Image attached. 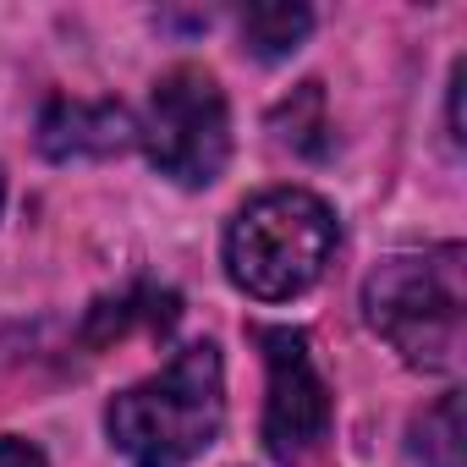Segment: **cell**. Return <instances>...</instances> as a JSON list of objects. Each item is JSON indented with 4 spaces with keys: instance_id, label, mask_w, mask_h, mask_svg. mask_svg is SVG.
Wrapping results in <instances>:
<instances>
[{
    "instance_id": "6da1fadb",
    "label": "cell",
    "mask_w": 467,
    "mask_h": 467,
    "mask_svg": "<svg viewBox=\"0 0 467 467\" xmlns=\"http://www.w3.org/2000/svg\"><path fill=\"white\" fill-rule=\"evenodd\" d=\"M225 423V379L214 341L182 347L154 379L121 390L105 412L116 451L132 467H187Z\"/></svg>"
},
{
    "instance_id": "7a4b0ae2",
    "label": "cell",
    "mask_w": 467,
    "mask_h": 467,
    "mask_svg": "<svg viewBox=\"0 0 467 467\" xmlns=\"http://www.w3.org/2000/svg\"><path fill=\"white\" fill-rule=\"evenodd\" d=\"M336 254V214L308 187H270L225 225V275L259 303L308 292Z\"/></svg>"
},
{
    "instance_id": "3957f363",
    "label": "cell",
    "mask_w": 467,
    "mask_h": 467,
    "mask_svg": "<svg viewBox=\"0 0 467 467\" xmlns=\"http://www.w3.org/2000/svg\"><path fill=\"white\" fill-rule=\"evenodd\" d=\"M363 308H368V325L412 368H456L462 325H467L462 243L385 259L363 286Z\"/></svg>"
},
{
    "instance_id": "277c9868",
    "label": "cell",
    "mask_w": 467,
    "mask_h": 467,
    "mask_svg": "<svg viewBox=\"0 0 467 467\" xmlns=\"http://www.w3.org/2000/svg\"><path fill=\"white\" fill-rule=\"evenodd\" d=\"M138 138L160 165V176L182 187H209L231 160V110L220 83L203 67H171L149 94Z\"/></svg>"
},
{
    "instance_id": "5b68a950",
    "label": "cell",
    "mask_w": 467,
    "mask_h": 467,
    "mask_svg": "<svg viewBox=\"0 0 467 467\" xmlns=\"http://www.w3.org/2000/svg\"><path fill=\"white\" fill-rule=\"evenodd\" d=\"M259 352H265V374H270V401H265V445L281 462H297L303 451H314L330 429V385L314 368L308 336L292 325H259L254 330Z\"/></svg>"
},
{
    "instance_id": "8992f818",
    "label": "cell",
    "mask_w": 467,
    "mask_h": 467,
    "mask_svg": "<svg viewBox=\"0 0 467 467\" xmlns=\"http://www.w3.org/2000/svg\"><path fill=\"white\" fill-rule=\"evenodd\" d=\"M138 143V121L116 99H56L39 116V149L50 160H110Z\"/></svg>"
},
{
    "instance_id": "52a82bcc",
    "label": "cell",
    "mask_w": 467,
    "mask_h": 467,
    "mask_svg": "<svg viewBox=\"0 0 467 467\" xmlns=\"http://www.w3.org/2000/svg\"><path fill=\"white\" fill-rule=\"evenodd\" d=\"M176 314H182V297H176V292H160V286H127L121 297H105V303L88 314V341H94V347L121 341L132 325L165 336V330L176 325Z\"/></svg>"
},
{
    "instance_id": "ba28073f",
    "label": "cell",
    "mask_w": 467,
    "mask_h": 467,
    "mask_svg": "<svg viewBox=\"0 0 467 467\" xmlns=\"http://www.w3.org/2000/svg\"><path fill=\"white\" fill-rule=\"evenodd\" d=\"M308 28H314V12H308V6H292V0H259V6L243 12V39H248V50L265 56V61L292 56V50L308 39Z\"/></svg>"
},
{
    "instance_id": "9c48e42d",
    "label": "cell",
    "mask_w": 467,
    "mask_h": 467,
    "mask_svg": "<svg viewBox=\"0 0 467 467\" xmlns=\"http://www.w3.org/2000/svg\"><path fill=\"white\" fill-rule=\"evenodd\" d=\"M412 456L418 467H462V390H445L412 423Z\"/></svg>"
},
{
    "instance_id": "30bf717a",
    "label": "cell",
    "mask_w": 467,
    "mask_h": 467,
    "mask_svg": "<svg viewBox=\"0 0 467 467\" xmlns=\"http://www.w3.org/2000/svg\"><path fill=\"white\" fill-rule=\"evenodd\" d=\"M0 467H45V456L28 440H0Z\"/></svg>"
}]
</instances>
